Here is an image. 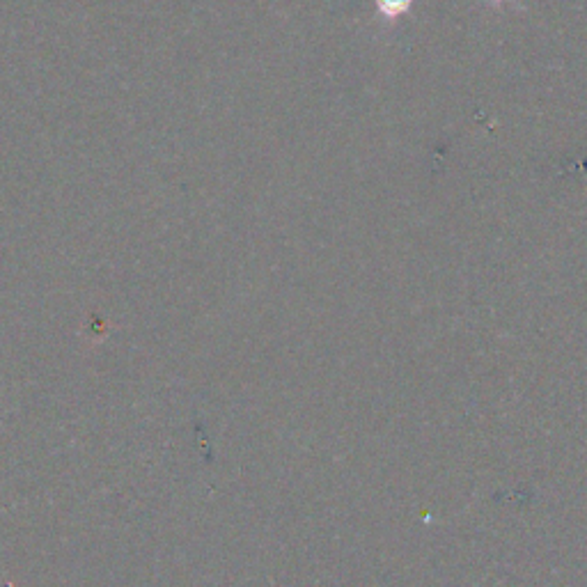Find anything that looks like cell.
Wrapping results in <instances>:
<instances>
[{
  "label": "cell",
  "instance_id": "obj_2",
  "mask_svg": "<svg viewBox=\"0 0 587 587\" xmlns=\"http://www.w3.org/2000/svg\"><path fill=\"white\" fill-rule=\"evenodd\" d=\"M496 3H503V0H496Z\"/></svg>",
  "mask_w": 587,
  "mask_h": 587
},
{
  "label": "cell",
  "instance_id": "obj_1",
  "mask_svg": "<svg viewBox=\"0 0 587 587\" xmlns=\"http://www.w3.org/2000/svg\"><path fill=\"white\" fill-rule=\"evenodd\" d=\"M411 5H413V0H377L379 14L381 17H386L388 21L404 17V14L411 10Z\"/></svg>",
  "mask_w": 587,
  "mask_h": 587
}]
</instances>
